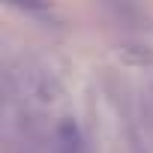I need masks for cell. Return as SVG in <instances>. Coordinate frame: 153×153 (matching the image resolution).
<instances>
[{"label":"cell","mask_w":153,"mask_h":153,"mask_svg":"<svg viewBox=\"0 0 153 153\" xmlns=\"http://www.w3.org/2000/svg\"><path fill=\"white\" fill-rule=\"evenodd\" d=\"M6 81L15 90V96H21V102H27L33 108H54L63 99L60 81L33 63H18L15 69H9Z\"/></svg>","instance_id":"cell-1"},{"label":"cell","mask_w":153,"mask_h":153,"mask_svg":"<svg viewBox=\"0 0 153 153\" xmlns=\"http://www.w3.org/2000/svg\"><path fill=\"white\" fill-rule=\"evenodd\" d=\"M96 3L123 30H141L147 24V12L141 6V0H96Z\"/></svg>","instance_id":"cell-2"},{"label":"cell","mask_w":153,"mask_h":153,"mask_svg":"<svg viewBox=\"0 0 153 153\" xmlns=\"http://www.w3.org/2000/svg\"><path fill=\"white\" fill-rule=\"evenodd\" d=\"M6 3L30 18H48L51 15V0H6Z\"/></svg>","instance_id":"cell-3"},{"label":"cell","mask_w":153,"mask_h":153,"mask_svg":"<svg viewBox=\"0 0 153 153\" xmlns=\"http://www.w3.org/2000/svg\"><path fill=\"white\" fill-rule=\"evenodd\" d=\"M144 108H147V117H150V123H153V84H150L147 93H144Z\"/></svg>","instance_id":"cell-4"}]
</instances>
